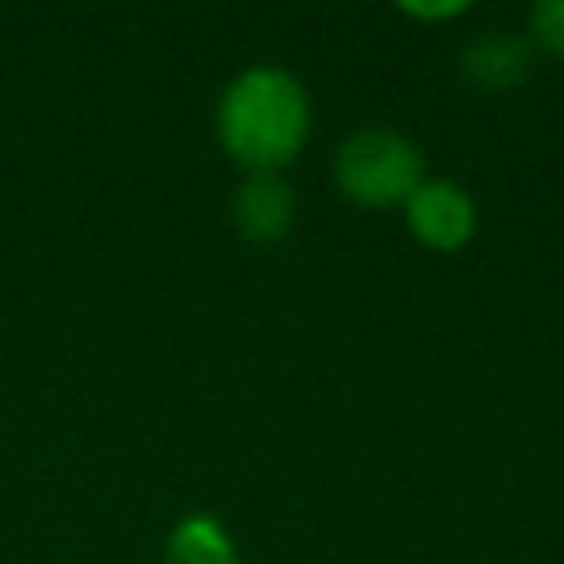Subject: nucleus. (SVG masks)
Returning <instances> with one entry per match:
<instances>
[{
  "label": "nucleus",
  "instance_id": "1",
  "mask_svg": "<svg viewBox=\"0 0 564 564\" xmlns=\"http://www.w3.org/2000/svg\"><path fill=\"white\" fill-rule=\"evenodd\" d=\"M313 106L286 66H247L216 106V141L247 172H282L308 141Z\"/></svg>",
  "mask_w": 564,
  "mask_h": 564
},
{
  "label": "nucleus",
  "instance_id": "2",
  "mask_svg": "<svg viewBox=\"0 0 564 564\" xmlns=\"http://www.w3.org/2000/svg\"><path fill=\"white\" fill-rule=\"evenodd\" d=\"M423 181V154L397 128H357L335 150V185L357 207H405Z\"/></svg>",
  "mask_w": 564,
  "mask_h": 564
},
{
  "label": "nucleus",
  "instance_id": "3",
  "mask_svg": "<svg viewBox=\"0 0 564 564\" xmlns=\"http://www.w3.org/2000/svg\"><path fill=\"white\" fill-rule=\"evenodd\" d=\"M405 225L427 251H458L476 234V203L454 181H423L405 198Z\"/></svg>",
  "mask_w": 564,
  "mask_h": 564
},
{
  "label": "nucleus",
  "instance_id": "4",
  "mask_svg": "<svg viewBox=\"0 0 564 564\" xmlns=\"http://www.w3.org/2000/svg\"><path fill=\"white\" fill-rule=\"evenodd\" d=\"M229 216L247 242L273 247L295 225V189L278 172H247L229 198Z\"/></svg>",
  "mask_w": 564,
  "mask_h": 564
},
{
  "label": "nucleus",
  "instance_id": "5",
  "mask_svg": "<svg viewBox=\"0 0 564 564\" xmlns=\"http://www.w3.org/2000/svg\"><path fill=\"white\" fill-rule=\"evenodd\" d=\"M458 70L471 88L480 93H502L529 79L533 70V44L529 35H516L507 26H489L480 35H471L458 53Z\"/></svg>",
  "mask_w": 564,
  "mask_h": 564
},
{
  "label": "nucleus",
  "instance_id": "6",
  "mask_svg": "<svg viewBox=\"0 0 564 564\" xmlns=\"http://www.w3.org/2000/svg\"><path fill=\"white\" fill-rule=\"evenodd\" d=\"M163 564H238V551L212 516H185L167 533Z\"/></svg>",
  "mask_w": 564,
  "mask_h": 564
},
{
  "label": "nucleus",
  "instance_id": "7",
  "mask_svg": "<svg viewBox=\"0 0 564 564\" xmlns=\"http://www.w3.org/2000/svg\"><path fill=\"white\" fill-rule=\"evenodd\" d=\"M529 44L564 57V0H538L529 9Z\"/></svg>",
  "mask_w": 564,
  "mask_h": 564
},
{
  "label": "nucleus",
  "instance_id": "8",
  "mask_svg": "<svg viewBox=\"0 0 564 564\" xmlns=\"http://www.w3.org/2000/svg\"><path fill=\"white\" fill-rule=\"evenodd\" d=\"M405 13H414V18H449V13H463V4H401Z\"/></svg>",
  "mask_w": 564,
  "mask_h": 564
}]
</instances>
